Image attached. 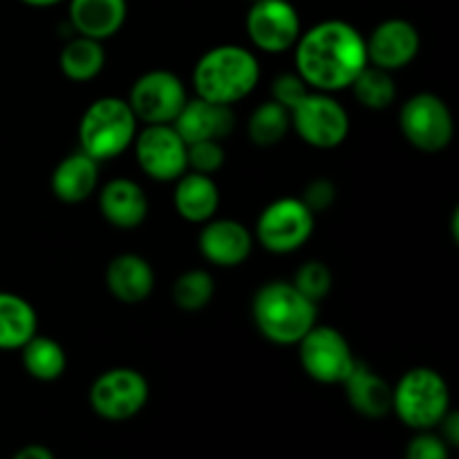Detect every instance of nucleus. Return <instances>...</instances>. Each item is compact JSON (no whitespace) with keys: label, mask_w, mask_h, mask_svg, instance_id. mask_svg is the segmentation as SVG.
<instances>
[{"label":"nucleus","mask_w":459,"mask_h":459,"mask_svg":"<svg viewBox=\"0 0 459 459\" xmlns=\"http://www.w3.org/2000/svg\"><path fill=\"white\" fill-rule=\"evenodd\" d=\"M39 332L31 303L12 291H0V350H21Z\"/></svg>","instance_id":"5701e85b"},{"label":"nucleus","mask_w":459,"mask_h":459,"mask_svg":"<svg viewBox=\"0 0 459 459\" xmlns=\"http://www.w3.org/2000/svg\"><path fill=\"white\" fill-rule=\"evenodd\" d=\"M442 426V439L448 444V446H457L459 444V417L457 412L448 411L446 417L439 421Z\"/></svg>","instance_id":"72a5a7b5"},{"label":"nucleus","mask_w":459,"mask_h":459,"mask_svg":"<svg viewBox=\"0 0 459 459\" xmlns=\"http://www.w3.org/2000/svg\"><path fill=\"white\" fill-rule=\"evenodd\" d=\"M316 227V215L300 197H278L263 209L254 238L269 254L287 255L307 245Z\"/></svg>","instance_id":"423d86ee"},{"label":"nucleus","mask_w":459,"mask_h":459,"mask_svg":"<svg viewBox=\"0 0 459 459\" xmlns=\"http://www.w3.org/2000/svg\"><path fill=\"white\" fill-rule=\"evenodd\" d=\"M291 130V115L287 108L276 103L273 99L260 103L249 117L247 133H249L251 143L260 148H272L281 143Z\"/></svg>","instance_id":"a878e982"},{"label":"nucleus","mask_w":459,"mask_h":459,"mask_svg":"<svg viewBox=\"0 0 459 459\" xmlns=\"http://www.w3.org/2000/svg\"><path fill=\"white\" fill-rule=\"evenodd\" d=\"M300 200L307 204V209L314 215L323 213V211L330 209L336 200V186L330 179H314L307 188H305V195Z\"/></svg>","instance_id":"473e14b6"},{"label":"nucleus","mask_w":459,"mask_h":459,"mask_svg":"<svg viewBox=\"0 0 459 459\" xmlns=\"http://www.w3.org/2000/svg\"><path fill=\"white\" fill-rule=\"evenodd\" d=\"M173 128L186 143L204 142V139L222 142L236 128V115H233L231 106L193 97L184 103L179 115L175 117Z\"/></svg>","instance_id":"dca6fc26"},{"label":"nucleus","mask_w":459,"mask_h":459,"mask_svg":"<svg viewBox=\"0 0 459 459\" xmlns=\"http://www.w3.org/2000/svg\"><path fill=\"white\" fill-rule=\"evenodd\" d=\"M345 397H348L350 406L363 417L370 420H381L393 411V385L372 372L366 363H359L352 368L343 384Z\"/></svg>","instance_id":"412c9836"},{"label":"nucleus","mask_w":459,"mask_h":459,"mask_svg":"<svg viewBox=\"0 0 459 459\" xmlns=\"http://www.w3.org/2000/svg\"><path fill=\"white\" fill-rule=\"evenodd\" d=\"M175 211L182 220L191 224H204L215 218L220 209V188L211 175L186 170L175 179L173 193Z\"/></svg>","instance_id":"aec40b11"},{"label":"nucleus","mask_w":459,"mask_h":459,"mask_svg":"<svg viewBox=\"0 0 459 459\" xmlns=\"http://www.w3.org/2000/svg\"><path fill=\"white\" fill-rule=\"evenodd\" d=\"M137 130L139 121L126 99L101 97L90 103L81 115L79 151L99 164L110 161L133 146Z\"/></svg>","instance_id":"20e7f679"},{"label":"nucleus","mask_w":459,"mask_h":459,"mask_svg":"<svg viewBox=\"0 0 459 459\" xmlns=\"http://www.w3.org/2000/svg\"><path fill=\"white\" fill-rule=\"evenodd\" d=\"M354 99L368 110H385L397 99V85H394L393 72H385L368 63L357 79L352 81Z\"/></svg>","instance_id":"bb28decb"},{"label":"nucleus","mask_w":459,"mask_h":459,"mask_svg":"<svg viewBox=\"0 0 459 459\" xmlns=\"http://www.w3.org/2000/svg\"><path fill=\"white\" fill-rule=\"evenodd\" d=\"M245 27L251 45L263 54L290 52L303 31L299 9L290 0H254Z\"/></svg>","instance_id":"f8f14e48"},{"label":"nucleus","mask_w":459,"mask_h":459,"mask_svg":"<svg viewBox=\"0 0 459 459\" xmlns=\"http://www.w3.org/2000/svg\"><path fill=\"white\" fill-rule=\"evenodd\" d=\"M134 160L146 178L155 182H175L188 170L186 142L173 124L143 126L133 142Z\"/></svg>","instance_id":"ddd939ff"},{"label":"nucleus","mask_w":459,"mask_h":459,"mask_svg":"<svg viewBox=\"0 0 459 459\" xmlns=\"http://www.w3.org/2000/svg\"><path fill=\"white\" fill-rule=\"evenodd\" d=\"M254 233L238 220H209L202 224L197 247L206 263L215 267H240L254 251Z\"/></svg>","instance_id":"2eb2a0df"},{"label":"nucleus","mask_w":459,"mask_h":459,"mask_svg":"<svg viewBox=\"0 0 459 459\" xmlns=\"http://www.w3.org/2000/svg\"><path fill=\"white\" fill-rule=\"evenodd\" d=\"M399 128L406 142L421 152H442L455 137L451 108L433 92H420L399 110Z\"/></svg>","instance_id":"6e6552de"},{"label":"nucleus","mask_w":459,"mask_h":459,"mask_svg":"<svg viewBox=\"0 0 459 459\" xmlns=\"http://www.w3.org/2000/svg\"><path fill=\"white\" fill-rule=\"evenodd\" d=\"M260 81L258 56L242 45H218L206 49L193 67L195 97L233 106L255 90Z\"/></svg>","instance_id":"f03ea898"},{"label":"nucleus","mask_w":459,"mask_h":459,"mask_svg":"<svg viewBox=\"0 0 459 459\" xmlns=\"http://www.w3.org/2000/svg\"><path fill=\"white\" fill-rule=\"evenodd\" d=\"M49 184L56 200L65 204L85 202L99 188V161L83 151L72 152L58 161Z\"/></svg>","instance_id":"4be33fe9"},{"label":"nucleus","mask_w":459,"mask_h":459,"mask_svg":"<svg viewBox=\"0 0 459 459\" xmlns=\"http://www.w3.org/2000/svg\"><path fill=\"white\" fill-rule=\"evenodd\" d=\"M421 48L417 27L406 18H385L366 39L368 63L385 72H397L411 65Z\"/></svg>","instance_id":"4468645a"},{"label":"nucleus","mask_w":459,"mask_h":459,"mask_svg":"<svg viewBox=\"0 0 459 459\" xmlns=\"http://www.w3.org/2000/svg\"><path fill=\"white\" fill-rule=\"evenodd\" d=\"M296 74L309 90L336 94L348 90L368 65L366 36L348 21L330 18L300 31L294 45Z\"/></svg>","instance_id":"f257e3e1"},{"label":"nucleus","mask_w":459,"mask_h":459,"mask_svg":"<svg viewBox=\"0 0 459 459\" xmlns=\"http://www.w3.org/2000/svg\"><path fill=\"white\" fill-rule=\"evenodd\" d=\"M99 211L108 224L115 229L142 227L148 215V197L134 179L115 178L106 182L99 191Z\"/></svg>","instance_id":"f3484780"},{"label":"nucleus","mask_w":459,"mask_h":459,"mask_svg":"<svg viewBox=\"0 0 459 459\" xmlns=\"http://www.w3.org/2000/svg\"><path fill=\"white\" fill-rule=\"evenodd\" d=\"M213 276L204 269H188L173 282V303L182 312H200L213 300Z\"/></svg>","instance_id":"cd10ccee"},{"label":"nucleus","mask_w":459,"mask_h":459,"mask_svg":"<svg viewBox=\"0 0 459 459\" xmlns=\"http://www.w3.org/2000/svg\"><path fill=\"white\" fill-rule=\"evenodd\" d=\"M106 287L119 303L139 305L155 290V272L142 255L119 254L108 264Z\"/></svg>","instance_id":"6ab92c4d"},{"label":"nucleus","mask_w":459,"mask_h":459,"mask_svg":"<svg viewBox=\"0 0 459 459\" xmlns=\"http://www.w3.org/2000/svg\"><path fill=\"white\" fill-rule=\"evenodd\" d=\"M12 459H54V455L49 448L40 446V444H30V446L21 448Z\"/></svg>","instance_id":"f704fd0d"},{"label":"nucleus","mask_w":459,"mask_h":459,"mask_svg":"<svg viewBox=\"0 0 459 459\" xmlns=\"http://www.w3.org/2000/svg\"><path fill=\"white\" fill-rule=\"evenodd\" d=\"M307 92L309 88L296 72L294 74L276 76L272 83V99L276 103H281L282 108H287V110H291Z\"/></svg>","instance_id":"2f4dec72"},{"label":"nucleus","mask_w":459,"mask_h":459,"mask_svg":"<svg viewBox=\"0 0 459 459\" xmlns=\"http://www.w3.org/2000/svg\"><path fill=\"white\" fill-rule=\"evenodd\" d=\"M126 101L139 124H173L188 101V92L184 81L170 70H151L134 81Z\"/></svg>","instance_id":"9d476101"},{"label":"nucleus","mask_w":459,"mask_h":459,"mask_svg":"<svg viewBox=\"0 0 459 459\" xmlns=\"http://www.w3.org/2000/svg\"><path fill=\"white\" fill-rule=\"evenodd\" d=\"M251 316L263 339L287 348L316 325L318 307L291 281H269L255 291Z\"/></svg>","instance_id":"7ed1b4c3"},{"label":"nucleus","mask_w":459,"mask_h":459,"mask_svg":"<svg viewBox=\"0 0 459 459\" xmlns=\"http://www.w3.org/2000/svg\"><path fill=\"white\" fill-rule=\"evenodd\" d=\"M393 411L408 429H437L451 411L446 379L433 368H412L393 385Z\"/></svg>","instance_id":"39448f33"},{"label":"nucleus","mask_w":459,"mask_h":459,"mask_svg":"<svg viewBox=\"0 0 459 459\" xmlns=\"http://www.w3.org/2000/svg\"><path fill=\"white\" fill-rule=\"evenodd\" d=\"M22 368L36 381H56L65 375L67 354L58 341L36 332L21 348Z\"/></svg>","instance_id":"393cba45"},{"label":"nucleus","mask_w":459,"mask_h":459,"mask_svg":"<svg viewBox=\"0 0 459 459\" xmlns=\"http://www.w3.org/2000/svg\"><path fill=\"white\" fill-rule=\"evenodd\" d=\"M249 3H254V0H249Z\"/></svg>","instance_id":"e433bc0d"},{"label":"nucleus","mask_w":459,"mask_h":459,"mask_svg":"<svg viewBox=\"0 0 459 459\" xmlns=\"http://www.w3.org/2000/svg\"><path fill=\"white\" fill-rule=\"evenodd\" d=\"M291 128L307 146L332 151L350 134V115L343 103L330 92L309 90L290 110Z\"/></svg>","instance_id":"0eeeda50"},{"label":"nucleus","mask_w":459,"mask_h":459,"mask_svg":"<svg viewBox=\"0 0 459 459\" xmlns=\"http://www.w3.org/2000/svg\"><path fill=\"white\" fill-rule=\"evenodd\" d=\"M67 18L76 36L108 40L128 18V0H67Z\"/></svg>","instance_id":"a211bd4d"},{"label":"nucleus","mask_w":459,"mask_h":459,"mask_svg":"<svg viewBox=\"0 0 459 459\" xmlns=\"http://www.w3.org/2000/svg\"><path fill=\"white\" fill-rule=\"evenodd\" d=\"M227 161V152H224L222 142L215 139H204V142L186 143V166L193 173L213 175Z\"/></svg>","instance_id":"c756f323"},{"label":"nucleus","mask_w":459,"mask_h":459,"mask_svg":"<svg viewBox=\"0 0 459 459\" xmlns=\"http://www.w3.org/2000/svg\"><path fill=\"white\" fill-rule=\"evenodd\" d=\"M148 381L134 368H112L90 385V406L101 420L126 421L139 415L148 402Z\"/></svg>","instance_id":"9b49d317"},{"label":"nucleus","mask_w":459,"mask_h":459,"mask_svg":"<svg viewBox=\"0 0 459 459\" xmlns=\"http://www.w3.org/2000/svg\"><path fill=\"white\" fill-rule=\"evenodd\" d=\"M296 345H299V361L305 375L318 384L341 385L357 366L348 339L330 325L316 323Z\"/></svg>","instance_id":"1a4fd4ad"},{"label":"nucleus","mask_w":459,"mask_h":459,"mask_svg":"<svg viewBox=\"0 0 459 459\" xmlns=\"http://www.w3.org/2000/svg\"><path fill=\"white\" fill-rule=\"evenodd\" d=\"M406 459H448V444L430 430H420L408 444Z\"/></svg>","instance_id":"7c9ffc66"},{"label":"nucleus","mask_w":459,"mask_h":459,"mask_svg":"<svg viewBox=\"0 0 459 459\" xmlns=\"http://www.w3.org/2000/svg\"><path fill=\"white\" fill-rule=\"evenodd\" d=\"M291 282L312 303H318V300H323L332 291L334 276H332V269L325 263H321V260H307V263H303L296 269L294 281Z\"/></svg>","instance_id":"c85d7f7f"},{"label":"nucleus","mask_w":459,"mask_h":459,"mask_svg":"<svg viewBox=\"0 0 459 459\" xmlns=\"http://www.w3.org/2000/svg\"><path fill=\"white\" fill-rule=\"evenodd\" d=\"M18 3L27 4V7H36V9H45V7H54V4L63 3V0H18Z\"/></svg>","instance_id":"c9c22d12"},{"label":"nucleus","mask_w":459,"mask_h":459,"mask_svg":"<svg viewBox=\"0 0 459 459\" xmlns=\"http://www.w3.org/2000/svg\"><path fill=\"white\" fill-rule=\"evenodd\" d=\"M58 67H61L63 76L74 83H88V81L97 79L106 67L103 43L88 39V36H74L58 54Z\"/></svg>","instance_id":"b1692460"}]
</instances>
